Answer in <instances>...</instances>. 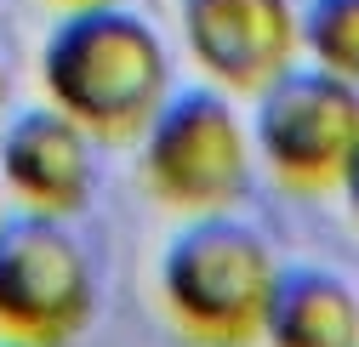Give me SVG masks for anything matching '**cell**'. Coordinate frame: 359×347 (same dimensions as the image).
Masks as SVG:
<instances>
[{
    "label": "cell",
    "mask_w": 359,
    "mask_h": 347,
    "mask_svg": "<svg viewBox=\"0 0 359 347\" xmlns=\"http://www.w3.org/2000/svg\"><path fill=\"white\" fill-rule=\"evenodd\" d=\"M92 313V256L63 216H0V336L23 347H69Z\"/></svg>",
    "instance_id": "3"
},
{
    "label": "cell",
    "mask_w": 359,
    "mask_h": 347,
    "mask_svg": "<svg viewBox=\"0 0 359 347\" xmlns=\"http://www.w3.org/2000/svg\"><path fill=\"white\" fill-rule=\"evenodd\" d=\"M297 52L337 80L359 74V0H308L297 12Z\"/></svg>",
    "instance_id": "9"
},
{
    "label": "cell",
    "mask_w": 359,
    "mask_h": 347,
    "mask_svg": "<svg viewBox=\"0 0 359 347\" xmlns=\"http://www.w3.org/2000/svg\"><path fill=\"white\" fill-rule=\"evenodd\" d=\"M268 347H359V296L331 268H280L262 313Z\"/></svg>",
    "instance_id": "8"
},
{
    "label": "cell",
    "mask_w": 359,
    "mask_h": 347,
    "mask_svg": "<svg viewBox=\"0 0 359 347\" xmlns=\"http://www.w3.org/2000/svg\"><path fill=\"white\" fill-rule=\"evenodd\" d=\"M63 6H103V0H63Z\"/></svg>",
    "instance_id": "11"
},
{
    "label": "cell",
    "mask_w": 359,
    "mask_h": 347,
    "mask_svg": "<svg viewBox=\"0 0 359 347\" xmlns=\"http://www.w3.org/2000/svg\"><path fill=\"white\" fill-rule=\"evenodd\" d=\"M280 279L268 239L229 211H200L160 256V302L171 325L205 347H245L262 336V313Z\"/></svg>",
    "instance_id": "2"
},
{
    "label": "cell",
    "mask_w": 359,
    "mask_h": 347,
    "mask_svg": "<svg viewBox=\"0 0 359 347\" xmlns=\"http://www.w3.org/2000/svg\"><path fill=\"white\" fill-rule=\"evenodd\" d=\"M251 143L285 188H337L353 177L359 92L325 69H285L257 92Z\"/></svg>",
    "instance_id": "5"
},
{
    "label": "cell",
    "mask_w": 359,
    "mask_h": 347,
    "mask_svg": "<svg viewBox=\"0 0 359 347\" xmlns=\"http://www.w3.org/2000/svg\"><path fill=\"white\" fill-rule=\"evenodd\" d=\"M183 40L222 92H262L297 63L291 0H183Z\"/></svg>",
    "instance_id": "6"
},
{
    "label": "cell",
    "mask_w": 359,
    "mask_h": 347,
    "mask_svg": "<svg viewBox=\"0 0 359 347\" xmlns=\"http://www.w3.org/2000/svg\"><path fill=\"white\" fill-rule=\"evenodd\" d=\"M143 177L149 194L177 211H229L251 188V137L240 108L211 85L171 92L143 125Z\"/></svg>",
    "instance_id": "4"
},
{
    "label": "cell",
    "mask_w": 359,
    "mask_h": 347,
    "mask_svg": "<svg viewBox=\"0 0 359 347\" xmlns=\"http://www.w3.org/2000/svg\"><path fill=\"white\" fill-rule=\"evenodd\" d=\"M0 188L23 211L69 222L92 199V137L57 108H23L0 132Z\"/></svg>",
    "instance_id": "7"
},
{
    "label": "cell",
    "mask_w": 359,
    "mask_h": 347,
    "mask_svg": "<svg viewBox=\"0 0 359 347\" xmlns=\"http://www.w3.org/2000/svg\"><path fill=\"white\" fill-rule=\"evenodd\" d=\"M6 103H12V74H6V63H0V114H6Z\"/></svg>",
    "instance_id": "10"
},
{
    "label": "cell",
    "mask_w": 359,
    "mask_h": 347,
    "mask_svg": "<svg viewBox=\"0 0 359 347\" xmlns=\"http://www.w3.org/2000/svg\"><path fill=\"white\" fill-rule=\"evenodd\" d=\"M40 85L52 108L69 114L86 137L131 143L171 97V63L149 17L103 0V6H69V17L46 34Z\"/></svg>",
    "instance_id": "1"
},
{
    "label": "cell",
    "mask_w": 359,
    "mask_h": 347,
    "mask_svg": "<svg viewBox=\"0 0 359 347\" xmlns=\"http://www.w3.org/2000/svg\"><path fill=\"white\" fill-rule=\"evenodd\" d=\"M0 216H6V188H0Z\"/></svg>",
    "instance_id": "12"
},
{
    "label": "cell",
    "mask_w": 359,
    "mask_h": 347,
    "mask_svg": "<svg viewBox=\"0 0 359 347\" xmlns=\"http://www.w3.org/2000/svg\"><path fill=\"white\" fill-rule=\"evenodd\" d=\"M0 347H23V341H6V336H0Z\"/></svg>",
    "instance_id": "13"
}]
</instances>
